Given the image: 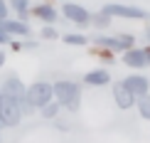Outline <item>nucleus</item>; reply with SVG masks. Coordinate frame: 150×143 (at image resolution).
<instances>
[{
    "label": "nucleus",
    "instance_id": "f257e3e1",
    "mask_svg": "<svg viewBox=\"0 0 150 143\" xmlns=\"http://www.w3.org/2000/svg\"><path fill=\"white\" fill-rule=\"evenodd\" d=\"M52 99L59 101V106H64L67 111H79L81 106V89L76 82L69 79H59L52 84Z\"/></svg>",
    "mask_w": 150,
    "mask_h": 143
},
{
    "label": "nucleus",
    "instance_id": "f03ea898",
    "mask_svg": "<svg viewBox=\"0 0 150 143\" xmlns=\"http://www.w3.org/2000/svg\"><path fill=\"white\" fill-rule=\"evenodd\" d=\"M0 91H5V94H10L12 99H15L17 104H20V111H22V116H32L35 114V106L27 101V86H25V82L17 74H10V77H5V82H3V89Z\"/></svg>",
    "mask_w": 150,
    "mask_h": 143
},
{
    "label": "nucleus",
    "instance_id": "7ed1b4c3",
    "mask_svg": "<svg viewBox=\"0 0 150 143\" xmlns=\"http://www.w3.org/2000/svg\"><path fill=\"white\" fill-rule=\"evenodd\" d=\"M22 121V111H20V104L15 101L10 94L0 91V126H17Z\"/></svg>",
    "mask_w": 150,
    "mask_h": 143
},
{
    "label": "nucleus",
    "instance_id": "20e7f679",
    "mask_svg": "<svg viewBox=\"0 0 150 143\" xmlns=\"http://www.w3.org/2000/svg\"><path fill=\"white\" fill-rule=\"evenodd\" d=\"M103 15L108 17H126V20H150V12L135 5H121V3H108L101 8Z\"/></svg>",
    "mask_w": 150,
    "mask_h": 143
},
{
    "label": "nucleus",
    "instance_id": "39448f33",
    "mask_svg": "<svg viewBox=\"0 0 150 143\" xmlns=\"http://www.w3.org/2000/svg\"><path fill=\"white\" fill-rule=\"evenodd\" d=\"M27 101L35 109H40L47 101H52V84L49 82H32L27 86Z\"/></svg>",
    "mask_w": 150,
    "mask_h": 143
},
{
    "label": "nucleus",
    "instance_id": "423d86ee",
    "mask_svg": "<svg viewBox=\"0 0 150 143\" xmlns=\"http://www.w3.org/2000/svg\"><path fill=\"white\" fill-rule=\"evenodd\" d=\"M62 15L67 17V20H71V22H76V25H89L91 20V12L84 8V5H79V3H64L62 5Z\"/></svg>",
    "mask_w": 150,
    "mask_h": 143
},
{
    "label": "nucleus",
    "instance_id": "0eeeda50",
    "mask_svg": "<svg viewBox=\"0 0 150 143\" xmlns=\"http://www.w3.org/2000/svg\"><path fill=\"white\" fill-rule=\"evenodd\" d=\"M123 84L128 86V91H130L135 99H138V96H145L148 91H150V82H148L145 77H140V74H130L128 79H123Z\"/></svg>",
    "mask_w": 150,
    "mask_h": 143
},
{
    "label": "nucleus",
    "instance_id": "6e6552de",
    "mask_svg": "<svg viewBox=\"0 0 150 143\" xmlns=\"http://www.w3.org/2000/svg\"><path fill=\"white\" fill-rule=\"evenodd\" d=\"M113 99H116V106L118 109H130L135 106V96L128 91V86L123 82H116L113 84Z\"/></svg>",
    "mask_w": 150,
    "mask_h": 143
},
{
    "label": "nucleus",
    "instance_id": "1a4fd4ad",
    "mask_svg": "<svg viewBox=\"0 0 150 143\" xmlns=\"http://www.w3.org/2000/svg\"><path fill=\"white\" fill-rule=\"evenodd\" d=\"M0 27H3L10 37L12 35H20V37H30L32 35V30H30L27 22H22V20H8V17H5V20H0Z\"/></svg>",
    "mask_w": 150,
    "mask_h": 143
},
{
    "label": "nucleus",
    "instance_id": "9d476101",
    "mask_svg": "<svg viewBox=\"0 0 150 143\" xmlns=\"http://www.w3.org/2000/svg\"><path fill=\"white\" fill-rule=\"evenodd\" d=\"M123 62H126L128 67H135V69H143V67H148L145 54H143V49H138V47H128L126 52H123Z\"/></svg>",
    "mask_w": 150,
    "mask_h": 143
},
{
    "label": "nucleus",
    "instance_id": "9b49d317",
    "mask_svg": "<svg viewBox=\"0 0 150 143\" xmlns=\"http://www.w3.org/2000/svg\"><path fill=\"white\" fill-rule=\"evenodd\" d=\"M30 15L40 17V20H45L47 25H54V20L59 17V12L52 8V5H37V8H30Z\"/></svg>",
    "mask_w": 150,
    "mask_h": 143
},
{
    "label": "nucleus",
    "instance_id": "f8f14e48",
    "mask_svg": "<svg viewBox=\"0 0 150 143\" xmlns=\"http://www.w3.org/2000/svg\"><path fill=\"white\" fill-rule=\"evenodd\" d=\"M84 82L91 84V86H103V84L111 82V74L106 72V69H91V72L84 74Z\"/></svg>",
    "mask_w": 150,
    "mask_h": 143
},
{
    "label": "nucleus",
    "instance_id": "ddd939ff",
    "mask_svg": "<svg viewBox=\"0 0 150 143\" xmlns=\"http://www.w3.org/2000/svg\"><path fill=\"white\" fill-rule=\"evenodd\" d=\"M93 45H98V47H103V49H113V52H126V47L121 45V40H118V37L98 35V37H93Z\"/></svg>",
    "mask_w": 150,
    "mask_h": 143
},
{
    "label": "nucleus",
    "instance_id": "4468645a",
    "mask_svg": "<svg viewBox=\"0 0 150 143\" xmlns=\"http://www.w3.org/2000/svg\"><path fill=\"white\" fill-rule=\"evenodd\" d=\"M10 5H12V10L17 12V20L27 22V17H30V0H10Z\"/></svg>",
    "mask_w": 150,
    "mask_h": 143
},
{
    "label": "nucleus",
    "instance_id": "2eb2a0df",
    "mask_svg": "<svg viewBox=\"0 0 150 143\" xmlns=\"http://www.w3.org/2000/svg\"><path fill=\"white\" fill-rule=\"evenodd\" d=\"M59 101H47L45 106H40V114H42V119H57L59 116Z\"/></svg>",
    "mask_w": 150,
    "mask_h": 143
},
{
    "label": "nucleus",
    "instance_id": "dca6fc26",
    "mask_svg": "<svg viewBox=\"0 0 150 143\" xmlns=\"http://www.w3.org/2000/svg\"><path fill=\"white\" fill-rule=\"evenodd\" d=\"M89 25H93V27H98V30H106V27H111V17L103 15V12H91Z\"/></svg>",
    "mask_w": 150,
    "mask_h": 143
},
{
    "label": "nucleus",
    "instance_id": "f3484780",
    "mask_svg": "<svg viewBox=\"0 0 150 143\" xmlns=\"http://www.w3.org/2000/svg\"><path fill=\"white\" fill-rule=\"evenodd\" d=\"M135 104H138V111H140V116L145 121H150V96L145 94V96H138L135 99Z\"/></svg>",
    "mask_w": 150,
    "mask_h": 143
},
{
    "label": "nucleus",
    "instance_id": "a211bd4d",
    "mask_svg": "<svg viewBox=\"0 0 150 143\" xmlns=\"http://www.w3.org/2000/svg\"><path fill=\"white\" fill-rule=\"evenodd\" d=\"M62 40H64L67 45H86V42H89L84 35H76V32H74V35H71V32H69V35H64Z\"/></svg>",
    "mask_w": 150,
    "mask_h": 143
},
{
    "label": "nucleus",
    "instance_id": "6ab92c4d",
    "mask_svg": "<svg viewBox=\"0 0 150 143\" xmlns=\"http://www.w3.org/2000/svg\"><path fill=\"white\" fill-rule=\"evenodd\" d=\"M40 37H42V40H57V37H59V32L54 30V25H47V27L40 32Z\"/></svg>",
    "mask_w": 150,
    "mask_h": 143
},
{
    "label": "nucleus",
    "instance_id": "aec40b11",
    "mask_svg": "<svg viewBox=\"0 0 150 143\" xmlns=\"http://www.w3.org/2000/svg\"><path fill=\"white\" fill-rule=\"evenodd\" d=\"M118 40H121V45L126 47V49L135 45V37H133V35H126V32H123V35H118Z\"/></svg>",
    "mask_w": 150,
    "mask_h": 143
},
{
    "label": "nucleus",
    "instance_id": "412c9836",
    "mask_svg": "<svg viewBox=\"0 0 150 143\" xmlns=\"http://www.w3.org/2000/svg\"><path fill=\"white\" fill-rule=\"evenodd\" d=\"M10 40H12V37H10L8 32H5V30H3V27H0V45H8V42H10Z\"/></svg>",
    "mask_w": 150,
    "mask_h": 143
},
{
    "label": "nucleus",
    "instance_id": "4be33fe9",
    "mask_svg": "<svg viewBox=\"0 0 150 143\" xmlns=\"http://www.w3.org/2000/svg\"><path fill=\"white\" fill-rule=\"evenodd\" d=\"M8 17V5H5V0H0V20H5Z\"/></svg>",
    "mask_w": 150,
    "mask_h": 143
},
{
    "label": "nucleus",
    "instance_id": "5701e85b",
    "mask_svg": "<svg viewBox=\"0 0 150 143\" xmlns=\"http://www.w3.org/2000/svg\"><path fill=\"white\" fill-rule=\"evenodd\" d=\"M37 47V42H32V40H25L22 42V49H35Z\"/></svg>",
    "mask_w": 150,
    "mask_h": 143
},
{
    "label": "nucleus",
    "instance_id": "b1692460",
    "mask_svg": "<svg viewBox=\"0 0 150 143\" xmlns=\"http://www.w3.org/2000/svg\"><path fill=\"white\" fill-rule=\"evenodd\" d=\"M8 45H12V49H15V52H20V49H22V45H20V42H12V40H10Z\"/></svg>",
    "mask_w": 150,
    "mask_h": 143
},
{
    "label": "nucleus",
    "instance_id": "393cba45",
    "mask_svg": "<svg viewBox=\"0 0 150 143\" xmlns=\"http://www.w3.org/2000/svg\"><path fill=\"white\" fill-rule=\"evenodd\" d=\"M143 54H145V62H148V64H150V45H148L145 49H143Z\"/></svg>",
    "mask_w": 150,
    "mask_h": 143
},
{
    "label": "nucleus",
    "instance_id": "a878e982",
    "mask_svg": "<svg viewBox=\"0 0 150 143\" xmlns=\"http://www.w3.org/2000/svg\"><path fill=\"white\" fill-rule=\"evenodd\" d=\"M3 67H5V52L0 49V69H3Z\"/></svg>",
    "mask_w": 150,
    "mask_h": 143
},
{
    "label": "nucleus",
    "instance_id": "bb28decb",
    "mask_svg": "<svg viewBox=\"0 0 150 143\" xmlns=\"http://www.w3.org/2000/svg\"><path fill=\"white\" fill-rule=\"evenodd\" d=\"M145 40H148V45H150V27L145 30Z\"/></svg>",
    "mask_w": 150,
    "mask_h": 143
}]
</instances>
